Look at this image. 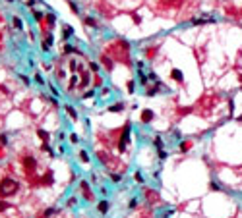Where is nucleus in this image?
<instances>
[{"mask_svg":"<svg viewBox=\"0 0 242 218\" xmlns=\"http://www.w3.org/2000/svg\"><path fill=\"white\" fill-rule=\"evenodd\" d=\"M167 151H163V149H161V151H159V158H161V160H163V158H167Z\"/></svg>","mask_w":242,"mask_h":218,"instance_id":"26","label":"nucleus"},{"mask_svg":"<svg viewBox=\"0 0 242 218\" xmlns=\"http://www.w3.org/2000/svg\"><path fill=\"white\" fill-rule=\"evenodd\" d=\"M64 110L68 112V116H70L72 120H78V112L74 110V106H72V104H66V106H64Z\"/></svg>","mask_w":242,"mask_h":218,"instance_id":"7","label":"nucleus"},{"mask_svg":"<svg viewBox=\"0 0 242 218\" xmlns=\"http://www.w3.org/2000/svg\"><path fill=\"white\" fill-rule=\"evenodd\" d=\"M19 77H21V81H24L25 85H29V83H31V81H29V77H27V75H19Z\"/></svg>","mask_w":242,"mask_h":218,"instance_id":"30","label":"nucleus"},{"mask_svg":"<svg viewBox=\"0 0 242 218\" xmlns=\"http://www.w3.org/2000/svg\"><path fill=\"white\" fill-rule=\"evenodd\" d=\"M79 158H81V162H89V156L85 151H79Z\"/></svg>","mask_w":242,"mask_h":218,"instance_id":"17","label":"nucleus"},{"mask_svg":"<svg viewBox=\"0 0 242 218\" xmlns=\"http://www.w3.org/2000/svg\"><path fill=\"white\" fill-rule=\"evenodd\" d=\"M91 97H95V91H87V93L84 95V98H91Z\"/></svg>","mask_w":242,"mask_h":218,"instance_id":"28","label":"nucleus"},{"mask_svg":"<svg viewBox=\"0 0 242 218\" xmlns=\"http://www.w3.org/2000/svg\"><path fill=\"white\" fill-rule=\"evenodd\" d=\"M84 21H85V23L89 25V27H95V29L99 27V23H97V19H93V18H89V16H85V18H84Z\"/></svg>","mask_w":242,"mask_h":218,"instance_id":"9","label":"nucleus"},{"mask_svg":"<svg viewBox=\"0 0 242 218\" xmlns=\"http://www.w3.org/2000/svg\"><path fill=\"white\" fill-rule=\"evenodd\" d=\"M6 2H14V0H6Z\"/></svg>","mask_w":242,"mask_h":218,"instance_id":"33","label":"nucleus"},{"mask_svg":"<svg viewBox=\"0 0 242 218\" xmlns=\"http://www.w3.org/2000/svg\"><path fill=\"white\" fill-rule=\"evenodd\" d=\"M134 89H136V83H134V81H128V91L134 93Z\"/></svg>","mask_w":242,"mask_h":218,"instance_id":"25","label":"nucleus"},{"mask_svg":"<svg viewBox=\"0 0 242 218\" xmlns=\"http://www.w3.org/2000/svg\"><path fill=\"white\" fill-rule=\"evenodd\" d=\"M70 141H72V143H78V135L72 133V135H70Z\"/></svg>","mask_w":242,"mask_h":218,"instance_id":"31","label":"nucleus"},{"mask_svg":"<svg viewBox=\"0 0 242 218\" xmlns=\"http://www.w3.org/2000/svg\"><path fill=\"white\" fill-rule=\"evenodd\" d=\"M97 209H99V212L101 214H107V210H109V201H99V205H97Z\"/></svg>","mask_w":242,"mask_h":218,"instance_id":"8","label":"nucleus"},{"mask_svg":"<svg viewBox=\"0 0 242 218\" xmlns=\"http://www.w3.org/2000/svg\"><path fill=\"white\" fill-rule=\"evenodd\" d=\"M155 118V114H153V110H149V108H145L143 112H141V122L143 124H149V122Z\"/></svg>","mask_w":242,"mask_h":218,"instance_id":"4","label":"nucleus"},{"mask_svg":"<svg viewBox=\"0 0 242 218\" xmlns=\"http://www.w3.org/2000/svg\"><path fill=\"white\" fill-rule=\"evenodd\" d=\"M43 151H45V153H49V154H51V156H52V149H51V147H49V145H47V143L43 145Z\"/></svg>","mask_w":242,"mask_h":218,"instance_id":"23","label":"nucleus"},{"mask_svg":"<svg viewBox=\"0 0 242 218\" xmlns=\"http://www.w3.org/2000/svg\"><path fill=\"white\" fill-rule=\"evenodd\" d=\"M111 180H112V181H120L122 176H120V174H111Z\"/></svg>","mask_w":242,"mask_h":218,"instance_id":"21","label":"nucleus"},{"mask_svg":"<svg viewBox=\"0 0 242 218\" xmlns=\"http://www.w3.org/2000/svg\"><path fill=\"white\" fill-rule=\"evenodd\" d=\"M8 207H10L8 203H2V201H0V212H2V210H6V209H8Z\"/></svg>","mask_w":242,"mask_h":218,"instance_id":"29","label":"nucleus"},{"mask_svg":"<svg viewBox=\"0 0 242 218\" xmlns=\"http://www.w3.org/2000/svg\"><path fill=\"white\" fill-rule=\"evenodd\" d=\"M130 130H132V125H130V124H126V125H124V130H122L120 141H118V151H120V153H124V151H126V143L130 141Z\"/></svg>","mask_w":242,"mask_h":218,"instance_id":"2","label":"nucleus"},{"mask_svg":"<svg viewBox=\"0 0 242 218\" xmlns=\"http://www.w3.org/2000/svg\"><path fill=\"white\" fill-rule=\"evenodd\" d=\"M54 212H56V209H47V210H45V214H43V218H49L51 214H54Z\"/></svg>","mask_w":242,"mask_h":218,"instance_id":"19","label":"nucleus"},{"mask_svg":"<svg viewBox=\"0 0 242 218\" xmlns=\"http://www.w3.org/2000/svg\"><path fill=\"white\" fill-rule=\"evenodd\" d=\"M45 16H47V23L54 25V21H56V16H54V14H45Z\"/></svg>","mask_w":242,"mask_h":218,"instance_id":"14","label":"nucleus"},{"mask_svg":"<svg viewBox=\"0 0 242 218\" xmlns=\"http://www.w3.org/2000/svg\"><path fill=\"white\" fill-rule=\"evenodd\" d=\"M171 77L174 79V81H178V83H182V81H184V75H182L180 70H172V71H171Z\"/></svg>","mask_w":242,"mask_h":218,"instance_id":"6","label":"nucleus"},{"mask_svg":"<svg viewBox=\"0 0 242 218\" xmlns=\"http://www.w3.org/2000/svg\"><path fill=\"white\" fill-rule=\"evenodd\" d=\"M211 189H221V187H219L217 181H211Z\"/></svg>","mask_w":242,"mask_h":218,"instance_id":"32","label":"nucleus"},{"mask_svg":"<svg viewBox=\"0 0 242 218\" xmlns=\"http://www.w3.org/2000/svg\"><path fill=\"white\" fill-rule=\"evenodd\" d=\"M136 181H140V183H141V181H143V176H141V174H140V172H136Z\"/></svg>","mask_w":242,"mask_h":218,"instance_id":"27","label":"nucleus"},{"mask_svg":"<svg viewBox=\"0 0 242 218\" xmlns=\"http://www.w3.org/2000/svg\"><path fill=\"white\" fill-rule=\"evenodd\" d=\"M153 145H155V147L159 149V151H161V149H163V139H161V137H159V135H157V137H155V139H153Z\"/></svg>","mask_w":242,"mask_h":218,"instance_id":"13","label":"nucleus"},{"mask_svg":"<svg viewBox=\"0 0 242 218\" xmlns=\"http://www.w3.org/2000/svg\"><path fill=\"white\" fill-rule=\"evenodd\" d=\"M18 189H19V183L16 180H12V178H4L0 181V195H4V197L18 193Z\"/></svg>","mask_w":242,"mask_h":218,"instance_id":"1","label":"nucleus"},{"mask_svg":"<svg viewBox=\"0 0 242 218\" xmlns=\"http://www.w3.org/2000/svg\"><path fill=\"white\" fill-rule=\"evenodd\" d=\"M89 68H91V71H95V74L99 71V64H95V62H89Z\"/></svg>","mask_w":242,"mask_h":218,"instance_id":"20","label":"nucleus"},{"mask_svg":"<svg viewBox=\"0 0 242 218\" xmlns=\"http://www.w3.org/2000/svg\"><path fill=\"white\" fill-rule=\"evenodd\" d=\"M101 60H103V64H105V68H107V70H111V68H112V64H111V60H109L107 56H103Z\"/></svg>","mask_w":242,"mask_h":218,"instance_id":"16","label":"nucleus"},{"mask_svg":"<svg viewBox=\"0 0 242 218\" xmlns=\"http://www.w3.org/2000/svg\"><path fill=\"white\" fill-rule=\"evenodd\" d=\"M72 35H74V29H72V25H62V37L64 39H70Z\"/></svg>","mask_w":242,"mask_h":218,"instance_id":"5","label":"nucleus"},{"mask_svg":"<svg viewBox=\"0 0 242 218\" xmlns=\"http://www.w3.org/2000/svg\"><path fill=\"white\" fill-rule=\"evenodd\" d=\"M21 164H24V170L27 172V174H31V172L35 170V166H37V162H35L33 156H24L21 158Z\"/></svg>","mask_w":242,"mask_h":218,"instance_id":"3","label":"nucleus"},{"mask_svg":"<svg viewBox=\"0 0 242 218\" xmlns=\"http://www.w3.org/2000/svg\"><path fill=\"white\" fill-rule=\"evenodd\" d=\"M37 135H39V137H41L43 141H45V143H47V141H49V137H51V135H49V133H47V131H45V130H37Z\"/></svg>","mask_w":242,"mask_h":218,"instance_id":"12","label":"nucleus"},{"mask_svg":"<svg viewBox=\"0 0 242 218\" xmlns=\"http://www.w3.org/2000/svg\"><path fill=\"white\" fill-rule=\"evenodd\" d=\"M12 25H14L16 29H21V27H24V21H21L18 16H14V18H12Z\"/></svg>","mask_w":242,"mask_h":218,"instance_id":"11","label":"nucleus"},{"mask_svg":"<svg viewBox=\"0 0 242 218\" xmlns=\"http://www.w3.org/2000/svg\"><path fill=\"white\" fill-rule=\"evenodd\" d=\"M109 110H111V112H122V110H124V104H122V102L111 104V106H109Z\"/></svg>","mask_w":242,"mask_h":218,"instance_id":"10","label":"nucleus"},{"mask_svg":"<svg viewBox=\"0 0 242 218\" xmlns=\"http://www.w3.org/2000/svg\"><path fill=\"white\" fill-rule=\"evenodd\" d=\"M31 14H33V19H37V21H41L43 16H45V14H41V12H37V10H33Z\"/></svg>","mask_w":242,"mask_h":218,"instance_id":"15","label":"nucleus"},{"mask_svg":"<svg viewBox=\"0 0 242 218\" xmlns=\"http://www.w3.org/2000/svg\"><path fill=\"white\" fill-rule=\"evenodd\" d=\"M0 145H8V137H6V135H0Z\"/></svg>","mask_w":242,"mask_h":218,"instance_id":"22","label":"nucleus"},{"mask_svg":"<svg viewBox=\"0 0 242 218\" xmlns=\"http://www.w3.org/2000/svg\"><path fill=\"white\" fill-rule=\"evenodd\" d=\"M35 81H37L39 85H45V79H43V75H41V74H35Z\"/></svg>","mask_w":242,"mask_h":218,"instance_id":"18","label":"nucleus"},{"mask_svg":"<svg viewBox=\"0 0 242 218\" xmlns=\"http://www.w3.org/2000/svg\"><path fill=\"white\" fill-rule=\"evenodd\" d=\"M68 4H70V8L74 10L76 14H78V12H79V10H78V6H76V2H72V0H68Z\"/></svg>","mask_w":242,"mask_h":218,"instance_id":"24","label":"nucleus"}]
</instances>
